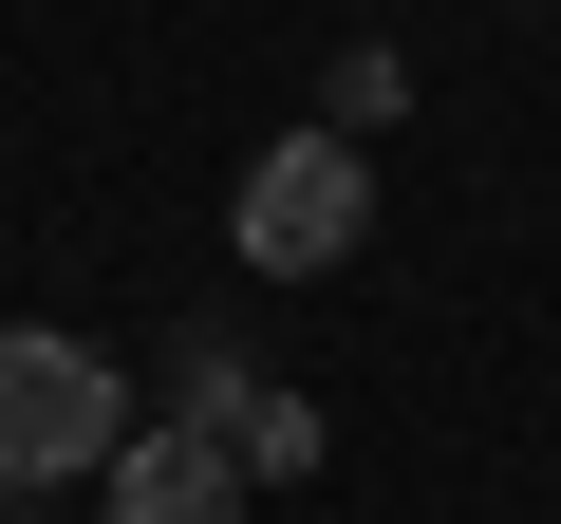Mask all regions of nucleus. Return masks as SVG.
I'll return each mask as SVG.
<instances>
[{"label":"nucleus","instance_id":"nucleus-1","mask_svg":"<svg viewBox=\"0 0 561 524\" xmlns=\"http://www.w3.org/2000/svg\"><path fill=\"white\" fill-rule=\"evenodd\" d=\"M113 449H131L113 356L57 338V319H0V487H94Z\"/></svg>","mask_w":561,"mask_h":524},{"label":"nucleus","instance_id":"nucleus-2","mask_svg":"<svg viewBox=\"0 0 561 524\" xmlns=\"http://www.w3.org/2000/svg\"><path fill=\"white\" fill-rule=\"evenodd\" d=\"M225 243L262 262V282H319V262H356V243H375V150H356V132H280V150L243 169Z\"/></svg>","mask_w":561,"mask_h":524},{"label":"nucleus","instance_id":"nucleus-3","mask_svg":"<svg viewBox=\"0 0 561 524\" xmlns=\"http://www.w3.org/2000/svg\"><path fill=\"white\" fill-rule=\"evenodd\" d=\"M94 487H113V524H243V468H225L206 431H131Z\"/></svg>","mask_w":561,"mask_h":524},{"label":"nucleus","instance_id":"nucleus-4","mask_svg":"<svg viewBox=\"0 0 561 524\" xmlns=\"http://www.w3.org/2000/svg\"><path fill=\"white\" fill-rule=\"evenodd\" d=\"M243 412H262V375H243V338H225V319H187V338H169V431H206V449H243Z\"/></svg>","mask_w":561,"mask_h":524}]
</instances>
